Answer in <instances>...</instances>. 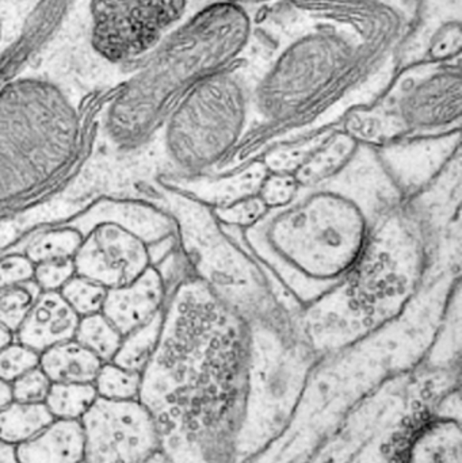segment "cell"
<instances>
[{
  "mask_svg": "<svg viewBox=\"0 0 462 463\" xmlns=\"http://www.w3.org/2000/svg\"><path fill=\"white\" fill-rule=\"evenodd\" d=\"M148 367L156 400L146 407L165 418L159 426L178 430L198 461L230 463L251 404L246 318L187 274L163 313Z\"/></svg>",
  "mask_w": 462,
  "mask_h": 463,
  "instance_id": "cell-1",
  "label": "cell"
},
{
  "mask_svg": "<svg viewBox=\"0 0 462 463\" xmlns=\"http://www.w3.org/2000/svg\"><path fill=\"white\" fill-rule=\"evenodd\" d=\"M403 201L377 149L361 144L335 175L300 187L289 203L270 209L249 230H233L304 307L349 274L380 220Z\"/></svg>",
  "mask_w": 462,
  "mask_h": 463,
  "instance_id": "cell-2",
  "label": "cell"
},
{
  "mask_svg": "<svg viewBox=\"0 0 462 463\" xmlns=\"http://www.w3.org/2000/svg\"><path fill=\"white\" fill-rule=\"evenodd\" d=\"M444 242L410 201L388 212L349 274L301 309L300 328L317 359L338 354L403 315L441 269Z\"/></svg>",
  "mask_w": 462,
  "mask_h": 463,
  "instance_id": "cell-3",
  "label": "cell"
},
{
  "mask_svg": "<svg viewBox=\"0 0 462 463\" xmlns=\"http://www.w3.org/2000/svg\"><path fill=\"white\" fill-rule=\"evenodd\" d=\"M190 271L246 321L303 307L266 272L233 228L222 227L209 206L182 198Z\"/></svg>",
  "mask_w": 462,
  "mask_h": 463,
  "instance_id": "cell-4",
  "label": "cell"
},
{
  "mask_svg": "<svg viewBox=\"0 0 462 463\" xmlns=\"http://www.w3.org/2000/svg\"><path fill=\"white\" fill-rule=\"evenodd\" d=\"M249 128L243 86L232 76H214L198 84L174 116L175 157L193 176L213 173L246 140Z\"/></svg>",
  "mask_w": 462,
  "mask_h": 463,
  "instance_id": "cell-5",
  "label": "cell"
},
{
  "mask_svg": "<svg viewBox=\"0 0 462 463\" xmlns=\"http://www.w3.org/2000/svg\"><path fill=\"white\" fill-rule=\"evenodd\" d=\"M186 0H84L80 21L84 53L121 65L155 48L179 21Z\"/></svg>",
  "mask_w": 462,
  "mask_h": 463,
  "instance_id": "cell-6",
  "label": "cell"
},
{
  "mask_svg": "<svg viewBox=\"0 0 462 463\" xmlns=\"http://www.w3.org/2000/svg\"><path fill=\"white\" fill-rule=\"evenodd\" d=\"M80 423L83 463H141L163 448L159 421L140 400L114 402L98 397Z\"/></svg>",
  "mask_w": 462,
  "mask_h": 463,
  "instance_id": "cell-7",
  "label": "cell"
},
{
  "mask_svg": "<svg viewBox=\"0 0 462 463\" xmlns=\"http://www.w3.org/2000/svg\"><path fill=\"white\" fill-rule=\"evenodd\" d=\"M390 111L407 138L460 130V73L444 71L423 79L404 91Z\"/></svg>",
  "mask_w": 462,
  "mask_h": 463,
  "instance_id": "cell-8",
  "label": "cell"
},
{
  "mask_svg": "<svg viewBox=\"0 0 462 463\" xmlns=\"http://www.w3.org/2000/svg\"><path fill=\"white\" fill-rule=\"evenodd\" d=\"M149 263L146 245L116 225H103L92 232L73 256L76 274L106 288L130 285L151 267Z\"/></svg>",
  "mask_w": 462,
  "mask_h": 463,
  "instance_id": "cell-9",
  "label": "cell"
},
{
  "mask_svg": "<svg viewBox=\"0 0 462 463\" xmlns=\"http://www.w3.org/2000/svg\"><path fill=\"white\" fill-rule=\"evenodd\" d=\"M377 149L380 160L403 195L415 197L461 155L460 130L409 137Z\"/></svg>",
  "mask_w": 462,
  "mask_h": 463,
  "instance_id": "cell-10",
  "label": "cell"
},
{
  "mask_svg": "<svg viewBox=\"0 0 462 463\" xmlns=\"http://www.w3.org/2000/svg\"><path fill=\"white\" fill-rule=\"evenodd\" d=\"M165 293V277L151 266L130 285L108 288L100 313L124 337L162 312Z\"/></svg>",
  "mask_w": 462,
  "mask_h": 463,
  "instance_id": "cell-11",
  "label": "cell"
},
{
  "mask_svg": "<svg viewBox=\"0 0 462 463\" xmlns=\"http://www.w3.org/2000/svg\"><path fill=\"white\" fill-rule=\"evenodd\" d=\"M80 317L56 291L41 293L16 331L19 345L41 354L75 339Z\"/></svg>",
  "mask_w": 462,
  "mask_h": 463,
  "instance_id": "cell-12",
  "label": "cell"
},
{
  "mask_svg": "<svg viewBox=\"0 0 462 463\" xmlns=\"http://www.w3.org/2000/svg\"><path fill=\"white\" fill-rule=\"evenodd\" d=\"M15 463H83L84 432L80 420L54 419L34 438L14 448Z\"/></svg>",
  "mask_w": 462,
  "mask_h": 463,
  "instance_id": "cell-13",
  "label": "cell"
},
{
  "mask_svg": "<svg viewBox=\"0 0 462 463\" xmlns=\"http://www.w3.org/2000/svg\"><path fill=\"white\" fill-rule=\"evenodd\" d=\"M269 171L262 160L247 163L244 168H236L228 175L193 176L189 182V197L209 208H224L238 201L254 197L259 193Z\"/></svg>",
  "mask_w": 462,
  "mask_h": 463,
  "instance_id": "cell-14",
  "label": "cell"
},
{
  "mask_svg": "<svg viewBox=\"0 0 462 463\" xmlns=\"http://www.w3.org/2000/svg\"><path fill=\"white\" fill-rule=\"evenodd\" d=\"M404 463H462L460 421L437 418L415 435Z\"/></svg>",
  "mask_w": 462,
  "mask_h": 463,
  "instance_id": "cell-15",
  "label": "cell"
},
{
  "mask_svg": "<svg viewBox=\"0 0 462 463\" xmlns=\"http://www.w3.org/2000/svg\"><path fill=\"white\" fill-rule=\"evenodd\" d=\"M103 362L76 342L54 345L40 354V369L52 383H94Z\"/></svg>",
  "mask_w": 462,
  "mask_h": 463,
  "instance_id": "cell-16",
  "label": "cell"
},
{
  "mask_svg": "<svg viewBox=\"0 0 462 463\" xmlns=\"http://www.w3.org/2000/svg\"><path fill=\"white\" fill-rule=\"evenodd\" d=\"M360 146V143L344 130H334L325 146L317 149L311 159L295 174V178L300 187L325 181L350 162Z\"/></svg>",
  "mask_w": 462,
  "mask_h": 463,
  "instance_id": "cell-17",
  "label": "cell"
},
{
  "mask_svg": "<svg viewBox=\"0 0 462 463\" xmlns=\"http://www.w3.org/2000/svg\"><path fill=\"white\" fill-rule=\"evenodd\" d=\"M53 420L45 404L13 402L0 410V443L15 448L34 438Z\"/></svg>",
  "mask_w": 462,
  "mask_h": 463,
  "instance_id": "cell-18",
  "label": "cell"
},
{
  "mask_svg": "<svg viewBox=\"0 0 462 463\" xmlns=\"http://www.w3.org/2000/svg\"><path fill=\"white\" fill-rule=\"evenodd\" d=\"M162 318L163 310L148 323L122 337L121 345L111 362L122 369L143 374L156 350Z\"/></svg>",
  "mask_w": 462,
  "mask_h": 463,
  "instance_id": "cell-19",
  "label": "cell"
},
{
  "mask_svg": "<svg viewBox=\"0 0 462 463\" xmlns=\"http://www.w3.org/2000/svg\"><path fill=\"white\" fill-rule=\"evenodd\" d=\"M97 399L94 383H52L43 404L57 420H81Z\"/></svg>",
  "mask_w": 462,
  "mask_h": 463,
  "instance_id": "cell-20",
  "label": "cell"
},
{
  "mask_svg": "<svg viewBox=\"0 0 462 463\" xmlns=\"http://www.w3.org/2000/svg\"><path fill=\"white\" fill-rule=\"evenodd\" d=\"M333 132L334 129L327 130V132L319 133L314 137L273 146L266 151L265 156L260 160L268 168L269 173L295 175L311 159L312 155L325 146Z\"/></svg>",
  "mask_w": 462,
  "mask_h": 463,
  "instance_id": "cell-21",
  "label": "cell"
},
{
  "mask_svg": "<svg viewBox=\"0 0 462 463\" xmlns=\"http://www.w3.org/2000/svg\"><path fill=\"white\" fill-rule=\"evenodd\" d=\"M75 340L106 364L113 361L121 345L122 336L102 313H97L79 321Z\"/></svg>",
  "mask_w": 462,
  "mask_h": 463,
  "instance_id": "cell-22",
  "label": "cell"
},
{
  "mask_svg": "<svg viewBox=\"0 0 462 463\" xmlns=\"http://www.w3.org/2000/svg\"><path fill=\"white\" fill-rule=\"evenodd\" d=\"M141 383L143 374L122 369L113 362L103 364L94 381L98 397L114 402L140 400Z\"/></svg>",
  "mask_w": 462,
  "mask_h": 463,
  "instance_id": "cell-23",
  "label": "cell"
},
{
  "mask_svg": "<svg viewBox=\"0 0 462 463\" xmlns=\"http://www.w3.org/2000/svg\"><path fill=\"white\" fill-rule=\"evenodd\" d=\"M41 293L34 280L0 288V324L11 332L18 331Z\"/></svg>",
  "mask_w": 462,
  "mask_h": 463,
  "instance_id": "cell-24",
  "label": "cell"
},
{
  "mask_svg": "<svg viewBox=\"0 0 462 463\" xmlns=\"http://www.w3.org/2000/svg\"><path fill=\"white\" fill-rule=\"evenodd\" d=\"M62 298L67 304L75 310L76 315L80 317L86 316L97 315L102 312L103 304H105L108 288L94 280L87 278L72 277L61 288Z\"/></svg>",
  "mask_w": 462,
  "mask_h": 463,
  "instance_id": "cell-25",
  "label": "cell"
},
{
  "mask_svg": "<svg viewBox=\"0 0 462 463\" xmlns=\"http://www.w3.org/2000/svg\"><path fill=\"white\" fill-rule=\"evenodd\" d=\"M81 241L83 240L78 232H48L30 245L27 258L34 264L59 259H73Z\"/></svg>",
  "mask_w": 462,
  "mask_h": 463,
  "instance_id": "cell-26",
  "label": "cell"
},
{
  "mask_svg": "<svg viewBox=\"0 0 462 463\" xmlns=\"http://www.w3.org/2000/svg\"><path fill=\"white\" fill-rule=\"evenodd\" d=\"M212 211L222 227L244 231L257 224L268 213L269 209L258 195H254V197L238 201L232 205L212 209Z\"/></svg>",
  "mask_w": 462,
  "mask_h": 463,
  "instance_id": "cell-27",
  "label": "cell"
},
{
  "mask_svg": "<svg viewBox=\"0 0 462 463\" xmlns=\"http://www.w3.org/2000/svg\"><path fill=\"white\" fill-rule=\"evenodd\" d=\"M40 364V354L19 343H11L0 350V380L11 383Z\"/></svg>",
  "mask_w": 462,
  "mask_h": 463,
  "instance_id": "cell-28",
  "label": "cell"
},
{
  "mask_svg": "<svg viewBox=\"0 0 462 463\" xmlns=\"http://www.w3.org/2000/svg\"><path fill=\"white\" fill-rule=\"evenodd\" d=\"M51 386L52 381L46 377L45 373L40 366L34 367L11 383L13 400L24 404H43Z\"/></svg>",
  "mask_w": 462,
  "mask_h": 463,
  "instance_id": "cell-29",
  "label": "cell"
},
{
  "mask_svg": "<svg viewBox=\"0 0 462 463\" xmlns=\"http://www.w3.org/2000/svg\"><path fill=\"white\" fill-rule=\"evenodd\" d=\"M300 190V184L290 174L269 173L260 186L258 197L265 203L269 211L289 203Z\"/></svg>",
  "mask_w": 462,
  "mask_h": 463,
  "instance_id": "cell-30",
  "label": "cell"
},
{
  "mask_svg": "<svg viewBox=\"0 0 462 463\" xmlns=\"http://www.w3.org/2000/svg\"><path fill=\"white\" fill-rule=\"evenodd\" d=\"M73 259H59V260L42 261L35 264L34 282L41 290L56 291L61 288L71 278L75 277Z\"/></svg>",
  "mask_w": 462,
  "mask_h": 463,
  "instance_id": "cell-31",
  "label": "cell"
},
{
  "mask_svg": "<svg viewBox=\"0 0 462 463\" xmlns=\"http://www.w3.org/2000/svg\"><path fill=\"white\" fill-rule=\"evenodd\" d=\"M462 34L458 22L442 26L431 38L429 54L434 60H448L457 56L461 51Z\"/></svg>",
  "mask_w": 462,
  "mask_h": 463,
  "instance_id": "cell-32",
  "label": "cell"
},
{
  "mask_svg": "<svg viewBox=\"0 0 462 463\" xmlns=\"http://www.w3.org/2000/svg\"><path fill=\"white\" fill-rule=\"evenodd\" d=\"M35 264L27 256H8L0 260V288L27 282L34 277Z\"/></svg>",
  "mask_w": 462,
  "mask_h": 463,
  "instance_id": "cell-33",
  "label": "cell"
},
{
  "mask_svg": "<svg viewBox=\"0 0 462 463\" xmlns=\"http://www.w3.org/2000/svg\"><path fill=\"white\" fill-rule=\"evenodd\" d=\"M13 391H11V383L0 380V410L7 407L8 404L13 402Z\"/></svg>",
  "mask_w": 462,
  "mask_h": 463,
  "instance_id": "cell-34",
  "label": "cell"
},
{
  "mask_svg": "<svg viewBox=\"0 0 462 463\" xmlns=\"http://www.w3.org/2000/svg\"><path fill=\"white\" fill-rule=\"evenodd\" d=\"M141 463H174V461L170 454H168L165 449L160 448L157 449L156 451H154L151 456L146 457Z\"/></svg>",
  "mask_w": 462,
  "mask_h": 463,
  "instance_id": "cell-35",
  "label": "cell"
},
{
  "mask_svg": "<svg viewBox=\"0 0 462 463\" xmlns=\"http://www.w3.org/2000/svg\"><path fill=\"white\" fill-rule=\"evenodd\" d=\"M14 343V332L0 324V350Z\"/></svg>",
  "mask_w": 462,
  "mask_h": 463,
  "instance_id": "cell-36",
  "label": "cell"
}]
</instances>
